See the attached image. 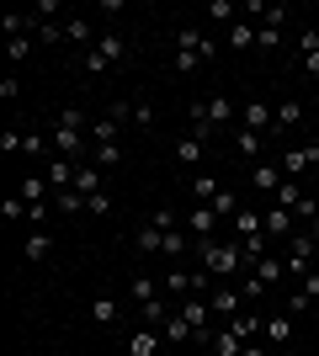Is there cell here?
Masks as SVG:
<instances>
[{"label":"cell","mask_w":319,"mask_h":356,"mask_svg":"<svg viewBox=\"0 0 319 356\" xmlns=\"http://www.w3.org/2000/svg\"><path fill=\"white\" fill-rule=\"evenodd\" d=\"M197 255H202V271H208L213 282H229L234 271H245V250H240V239H202Z\"/></svg>","instance_id":"1"},{"label":"cell","mask_w":319,"mask_h":356,"mask_svg":"<svg viewBox=\"0 0 319 356\" xmlns=\"http://www.w3.org/2000/svg\"><path fill=\"white\" fill-rule=\"evenodd\" d=\"M122 54H128V38H122V32H101V38H96V48H91L80 64H85V74H101V70H112Z\"/></svg>","instance_id":"2"},{"label":"cell","mask_w":319,"mask_h":356,"mask_svg":"<svg viewBox=\"0 0 319 356\" xmlns=\"http://www.w3.org/2000/svg\"><path fill=\"white\" fill-rule=\"evenodd\" d=\"M208 309H213V319H224V325H229V319L245 309V293H240V287H229V282H213L208 287Z\"/></svg>","instance_id":"3"},{"label":"cell","mask_w":319,"mask_h":356,"mask_svg":"<svg viewBox=\"0 0 319 356\" xmlns=\"http://www.w3.org/2000/svg\"><path fill=\"white\" fill-rule=\"evenodd\" d=\"M277 165H282V176H288V181L309 176V170H319V144H293Z\"/></svg>","instance_id":"4"},{"label":"cell","mask_w":319,"mask_h":356,"mask_svg":"<svg viewBox=\"0 0 319 356\" xmlns=\"http://www.w3.org/2000/svg\"><path fill=\"white\" fill-rule=\"evenodd\" d=\"M282 181H288V176H282V165H277V160H256V165H250V186H256V192L277 197V192H282Z\"/></svg>","instance_id":"5"},{"label":"cell","mask_w":319,"mask_h":356,"mask_svg":"<svg viewBox=\"0 0 319 356\" xmlns=\"http://www.w3.org/2000/svg\"><path fill=\"white\" fill-rule=\"evenodd\" d=\"M186 229H192V239L202 245V239H218V229H224V223H218V213H213L208 202H197V208L186 213Z\"/></svg>","instance_id":"6"},{"label":"cell","mask_w":319,"mask_h":356,"mask_svg":"<svg viewBox=\"0 0 319 356\" xmlns=\"http://www.w3.org/2000/svg\"><path fill=\"white\" fill-rule=\"evenodd\" d=\"M176 48H192L197 59H218V43H213V38H208L202 27H192V22H186V27L176 32Z\"/></svg>","instance_id":"7"},{"label":"cell","mask_w":319,"mask_h":356,"mask_svg":"<svg viewBox=\"0 0 319 356\" xmlns=\"http://www.w3.org/2000/svg\"><path fill=\"white\" fill-rule=\"evenodd\" d=\"M75 170H80L75 160H64V154H48V186H54V192H69V186H75Z\"/></svg>","instance_id":"8"},{"label":"cell","mask_w":319,"mask_h":356,"mask_svg":"<svg viewBox=\"0 0 319 356\" xmlns=\"http://www.w3.org/2000/svg\"><path fill=\"white\" fill-rule=\"evenodd\" d=\"M160 335H165V341H176V346H197V325H192L186 314H170L165 325H160Z\"/></svg>","instance_id":"9"},{"label":"cell","mask_w":319,"mask_h":356,"mask_svg":"<svg viewBox=\"0 0 319 356\" xmlns=\"http://www.w3.org/2000/svg\"><path fill=\"white\" fill-rule=\"evenodd\" d=\"M266 346H288L293 341V314H266Z\"/></svg>","instance_id":"10"},{"label":"cell","mask_w":319,"mask_h":356,"mask_svg":"<svg viewBox=\"0 0 319 356\" xmlns=\"http://www.w3.org/2000/svg\"><path fill=\"white\" fill-rule=\"evenodd\" d=\"M22 255H27V261H48V255H54V234H48V229H32V234L22 239Z\"/></svg>","instance_id":"11"},{"label":"cell","mask_w":319,"mask_h":356,"mask_svg":"<svg viewBox=\"0 0 319 356\" xmlns=\"http://www.w3.org/2000/svg\"><path fill=\"white\" fill-rule=\"evenodd\" d=\"M261 229H266V234H298V229H293V208H266V218H261Z\"/></svg>","instance_id":"12"},{"label":"cell","mask_w":319,"mask_h":356,"mask_svg":"<svg viewBox=\"0 0 319 356\" xmlns=\"http://www.w3.org/2000/svg\"><path fill=\"white\" fill-rule=\"evenodd\" d=\"M245 128H250V134H266V128H272V102H245Z\"/></svg>","instance_id":"13"},{"label":"cell","mask_w":319,"mask_h":356,"mask_svg":"<svg viewBox=\"0 0 319 356\" xmlns=\"http://www.w3.org/2000/svg\"><path fill=\"white\" fill-rule=\"evenodd\" d=\"M165 319H170V303H165V298H149V303H138V325L160 330Z\"/></svg>","instance_id":"14"},{"label":"cell","mask_w":319,"mask_h":356,"mask_svg":"<svg viewBox=\"0 0 319 356\" xmlns=\"http://www.w3.org/2000/svg\"><path fill=\"white\" fill-rule=\"evenodd\" d=\"M298 122H304V106L298 102H277L272 106V128L277 134H282V128H298Z\"/></svg>","instance_id":"15"},{"label":"cell","mask_w":319,"mask_h":356,"mask_svg":"<svg viewBox=\"0 0 319 356\" xmlns=\"http://www.w3.org/2000/svg\"><path fill=\"white\" fill-rule=\"evenodd\" d=\"M208 208H213V213H218V223H224V229H229V223H234V218H240V197H234V192H229V186H224V192H218V197H213V202H208Z\"/></svg>","instance_id":"16"},{"label":"cell","mask_w":319,"mask_h":356,"mask_svg":"<svg viewBox=\"0 0 319 356\" xmlns=\"http://www.w3.org/2000/svg\"><path fill=\"white\" fill-rule=\"evenodd\" d=\"M293 255L309 261V266L319 261V234H314V229H298V234H293Z\"/></svg>","instance_id":"17"},{"label":"cell","mask_w":319,"mask_h":356,"mask_svg":"<svg viewBox=\"0 0 319 356\" xmlns=\"http://www.w3.org/2000/svg\"><path fill=\"white\" fill-rule=\"evenodd\" d=\"M154 351H160V330H149V325L133 330V341H128V356H154Z\"/></svg>","instance_id":"18"},{"label":"cell","mask_w":319,"mask_h":356,"mask_svg":"<svg viewBox=\"0 0 319 356\" xmlns=\"http://www.w3.org/2000/svg\"><path fill=\"white\" fill-rule=\"evenodd\" d=\"M186 250H192V234H181V229H170V234H165V245H160V255H170L176 266L186 261Z\"/></svg>","instance_id":"19"},{"label":"cell","mask_w":319,"mask_h":356,"mask_svg":"<svg viewBox=\"0 0 319 356\" xmlns=\"http://www.w3.org/2000/svg\"><path fill=\"white\" fill-rule=\"evenodd\" d=\"M229 234H234V239H250V234H261V213H256V208H240V218L229 223Z\"/></svg>","instance_id":"20"},{"label":"cell","mask_w":319,"mask_h":356,"mask_svg":"<svg viewBox=\"0 0 319 356\" xmlns=\"http://www.w3.org/2000/svg\"><path fill=\"white\" fill-rule=\"evenodd\" d=\"M117 128H122V122L106 118V112H101V118H91V144H117Z\"/></svg>","instance_id":"21"},{"label":"cell","mask_w":319,"mask_h":356,"mask_svg":"<svg viewBox=\"0 0 319 356\" xmlns=\"http://www.w3.org/2000/svg\"><path fill=\"white\" fill-rule=\"evenodd\" d=\"M261 325H266V319H256V314H234V319H229V330H234V335H240L245 346H250V341L261 335Z\"/></svg>","instance_id":"22"},{"label":"cell","mask_w":319,"mask_h":356,"mask_svg":"<svg viewBox=\"0 0 319 356\" xmlns=\"http://www.w3.org/2000/svg\"><path fill=\"white\" fill-rule=\"evenodd\" d=\"M229 118H234V102H224V96H208V128H229Z\"/></svg>","instance_id":"23"},{"label":"cell","mask_w":319,"mask_h":356,"mask_svg":"<svg viewBox=\"0 0 319 356\" xmlns=\"http://www.w3.org/2000/svg\"><path fill=\"white\" fill-rule=\"evenodd\" d=\"M245 351V341H240V335H234V330H218V335H213V356H240Z\"/></svg>","instance_id":"24"},{"label":"cell","mask_w":319,"mask_h":356,"mask_svg":"<svg viewBox=\"0 0 319 356\" xmlns=\"http://www.w3.org/2000/svg\"><path fill=\"white\" fill-rule=\"evenodd\" d=\"M218 192H224V186H218V176H208V170H197V176H192V197H197V202H213Z\"/></svg>","instance_id":"25"},{"label":"cell","mask_w":319,"mask_h":356,"mask_svg":"<svg viewBox=\"0 0 319 356\" xmlns=\"http://www.w3.org/2000/svg\"><path fill=\"white\" fill-rule=\"evenodd\" d=\"M234 149H240L245 160L256 165V160H261V134H250V128H240V134H234Z\"/></svg>","instance_id":"26"},{"label":"cell","mask_w":319,"mask_h":356,"mask_svg":"<svg viewBox=\"0 0 319 356\" xmlns=\"http://www.w3.org/2000/svg\"><path fill=\"white\" fill-rule=\"evenodd\" d=\"M160 245H165V229H138V255H160Z\"/></svg>","instance_id":"27"},{"label":"cell","mask_w":319,"mask_h":356,"mask_svg":"<svg viewBox=\"0 0 319 356\" xmlns=\"http://www.w3.org/2000/svg\"><path fill=\"white\" fill-rule=\"evenodd\" d=\"M43 48H59L64 43V22H38V32H32Z\"/></svg>","instance_id":"28"},{"label":"cell","mask_w":319,"mask_h":356,"mask_svg":"<svg viewBox=\"0 0 319 356\" xmlns=\"http://www.w3.org/2000/svg\"><path fill=\"white\" fill-rule=\"evenodd\" d=\"M75 192H80V197H96V192H101V181H96V165H80V170H75Z\"/></svg>","instance_id":"29"},{"label":"cell","mask_w":319,"mask_h":356,"mask_svg":"<svg viewBox=\"0 0 319 356\" xmlns=\"http://www.w3.org/2000/svg\"><path fill=\"white\" fill-rule=\"evenodd\" d=\"M64 43H91V22H85V16H69V22H64Z\"/></svg>","instance_id":"30"},{"label":"cell","mask_w":319,"mask_h":356,"mask_svg":"<svg viewBox=\"0 0 319 356\" xmlns=\"http://www.w3.org/2000/svg\"><path fill=\"white\" fill-rule=\"evenodd\" d=\"M250 43H256V27H250V22L240 16V22L229 27V48H250Z\"/></svg>","instance_id":"31"},{"label":"cell","mask_w":319,"mask_h":356,"mask_svg":"<svg viewBox=\"0 0 319 356\" xmlns=\"http://www.w3.org/2000/svg\"><path fill=\"white\" fill-rule=\"evenodd\" d=\"M128 293H133V303H149V298H160V287H154L149 277H144V271H138L133 282H128Z\"/></svg>","instance_id":"32"},{"label":"cell","mask_w":319,"mask_h":356,"mask_svg":"<svg viewBox=\"0 0 319 356\" xmlns=\"http://www.w3.org/2000/svg\"><path fill=\"white\" fill-rule=\"evenodd\" d=\"M16 192L27 197V202H43V192H48V176H27L22 186H16Z\"/></svg>","instance_id":"33"},{"label":"cell","mask_w":319,"mask_h":356,"mask_svg":"<svg viewBox=\"0 0 319 356\" xmlns=\"http://www.w3.org/2000/svg\"><path fill=\"white\" fill-rule=\"evenodd\" d=\"M54 202H59V213H80L85 202H91V197H80L75 186H69V192H54Z\"/></svg>","instance_id":"34"},{"label":"cell","mask_w":319,"mask_h":356,"mask_svg":"<svg viewBox=\"0 0 319 356\" xmlns=\"http://www.w3.org/2000/svg\"><path fill=\"white\" fill-rule=\"evenodd\" d=\"M176 160H181V165H202V138H186V144H176Z\"/></svg>","instance_id":"35"},{"label":"cell","mask_w":319,"mask_h":356,"mask_svg":"<svg viewBox=\"0 0 319 356\" xmlns=\"http://www.w3.org/2000/svg\"><path fill=\"white\" fill-rule=\"evenodd\" d=\"M298 197H304V186H298V181H282V192H277V208H298Z\"/></svg>","instance_id":"36"},{"label":"cell","mask_w":319,"mask_h":356,"mask_svg":"<svg viewBox=\"0 0 319 356\" xmlns=\"http://www.w3.org/2000/svg\"><path fill=\"white\" fill-rule=\"evenodd\" d=\"M288 6H261V27H282V22H288Z\"/></svg>","instance_id":"37"},{"label":"cell","mask_w":319,"mask_h":356,"mask_svg":"<svg viewBox=\"0 0 319 356\" xmlns=\"http://www.w3.org/2000/svg\"><path fill=\"white\" fill-rule=\"evenodd\" d=\"M256 43L272 54V48H282V27H256Z\"/></svg>","instance_id":"38"},{"label":"cell","mask_w":319,"mask_h":356,"mask_svg":"<svg viewBox=\"0 0 319 356\" xmlns=\"http://www.w3.org/2000/svg\"><path fill=\"white\" fill-rule=\"evenodd\" d=\"M96 325H112V319H117V303H112V298H96Z\"/></svg>","instance_id":"39"},{"label":"cell","mask_w":319,"mask_h":356,"mask_svg":"<svg viewBox=\"0 0 319 356\" xmlns=\"http://www.w3.org/2000/svg\"><path fill=\"white\" fill-rule=\"evenodd\" d=\"M197 54H192V48H176V74H192V70H197Z\"/></svg>","instance_id":"40"},{"label":"cell","mask_w":319,"mask_h":356,"mask_svg":"<svg viewBox=\"0 0 319 356\" xmlns=\"http://www.w3.org/2000/svg\"><path fill=\"white\" fill-rule=\"evenodd\" d=\"M240 293H245V303H256V298L266 293V282H261L256 271H250V277H245V282H240Z\"/></svg>","instance_id":"41"},{"label":"cell","mask_w":319,"mask_h":356,"mask_svg":"<svg viewBox=\"0 0 319 356\" xmlns=\"http://www.w3.org/2000/svg\"><path fill=\"white\" fill-rule=\"evenodd\" d=\"M22 144H27V134H16V128L0 134V149H6V154H22Z\"/></svg>","instance_id":"42"},{"label":"cell","mask_w":319,"mask_h":356,"mask_svg":"<svg viewBox=\"0 0 319 356\" xmlns=\"http://www.w3.org/2000/svg\"><path fill=\"white\" fill-rule=\"evenodd\" d=\"M117 160H122L117 144H96V165H117Z\"/></svg>","instance_id":"43"},{"label":"cell","mask_w":319,"mask_h":356,"mask_svg":"<svg viewBox=\"0 0 319 356\" xmlns=\"http://www.w3.org/2000/svg\"><path fill=\"white\" fill-rule=\"evenodd\" d=\"M32 16H38V22H54V16H59V0H38V6H32Z\"/></svg>","instance_id":"44"},{"label":"cell","mask_w":319,"mask_h":356,"mask_svg":"<svg viewBox=\"0 0 319 356\" xmlns=\"http://www.w3.org/2000/svg\"><path fill=\"white\" fill-rule=\"evenodd\" d=\"M16 96H22V80H16V74H6V80H0V102H16Z\"/></svg>","instance_id":"45"},{"label":"cell","mask_w":319,"mask_h":356,"mask_svg":"<svg viewBox=\"0 0 319 356\" xmlns=\"http://www.w3.org/2000/svg\"><path fill=\"white\" fill-rule=\"evenodd\" d=\"M6 48H11V59H27L32 48H38V38H16V43H6Z\"/></svg>","instance_id":"46"},{"label":"cell","mask_w":319,"mask_h":356,"mask_svg":"<svg viewBox=\"0 0 319 356\" xmlns=\"http://www.w3.org/2000/svg\"><path fill=\"white\" fill-rule=\"evenodd\" d=\"M304 309H314V298H309V293H304V287H298V293H293V298H288V314H304Z\"/></svg>","instance_id":"47"},{"label":"cell","mask_w":319,"mask_h":356,"mask_svg":"<svg viewBox=\"0 0 319 356\" xmlns=\"http://www.w3.org/2000/svg\"><path fill=\"white\" fill-rule=\"evenodd\" d=\"M133 122H138V128H154V106L138 102V106H133Z\"/></svg>","instance_id":"48"},{"label":"cell","mask_w":319,"mask_h":356,"mask_svg":"<svg viewBox=\"0 0 319 356\" xmlns=\"http://www.w3.org/2000/svg\"><path fill=\"white\" fill-rule=\"evenodd\" d=\"M85 208H91V213H96V218H101V213H112V197H106V192H96V197H91V202H85Z\"/></svg>","instance_id":"49"},{"label":"cell","mask_w":319,"mask_h":356,"mask_svg":"<svg viewBox=\"0 0 319 356\" xmlns=\"http://www.w3.org/2000/svg\"><path fill=\"white\" fill-rule=\"evenodd\" d=\"M149 223H154V229H165V234H170V229H176V213H170V208H160V213H154Z\"/></svg>","instance_id":"50"},{"label":"cell","mask_w":319,"mask_h":356,"mask_svg":"<svg viewBox=\"0 0 319 356\" xmlns=\"http://www.w3.org/2000/svg\"><path fill=\"white\" fill-rule=\"evenodd\" d=\"M298 48H304V54H314V48H319V27H309L304 38H298Z\"/></svg>","instance_id":"51"},{"label":"cell","mask_w":319,"mask_h":356,"mask_svg":"<svg viewBox=\"0 0 319 356\" xmlns=\"http://www.w3.org/2000/svg\"><path fill=\"white\" fill-rule=\"evenodd\" d=\"M304 70H309V74L319 80V48H314V54H304Z\"/></svg>","instance_id":"52"},{"label":"cell","mask_w":319,"mask_h":356,"mask_svg":"<svg viewBox=\"0 0 319 356\" xmlns=\"http://www.w3.org/2000/svg\"><path fill=\"white\" fill-rule=\"evenodd\" d=\"M240 356H266V346H256V341H250V346H245Z\"/></svg>","instance_id":"53"},{"label":"cell","mask_w":319,"mask_h":356,"mask_svg":"<svg viewBox=\"0 0 319 356\" xmlns=\"http://www.w3.org/2000/svg\"><path fill=\"white\" fill-rule=\"evenodd\" d=\"M192 356H213V351H208V346H197V351H192Z\"/></svg>","instance_id":"54"},{"label":"cell","mask_w":319,"mask_h":356,"mask_svg":"<svg viewBox=\"0 0 319 356\" xmlns=\"http://www.w3.org/2000/svg\"><path fill=\"white\" fill-rule=\"evenodd\" d=\"M314 335H319V314H314Z\"/></svg>","instance_id":"55"},{"label":"cell","mask_w":319,"mask_h":356,"mask_svg":"<svg viewBox=\"0 0 319 356\" xmlns=\"http://www.w3.org/2000/svg\"><path fill=\"white\" fill-rule=\"evenodd\" d=\"M314 234H319V223H314Z\"/></svg>","instance_id":"56"},{"label":"cell","mask_w":319,"mask_h":356,"mask_svg":"<svg viewBox=\"0 0 319 356\" xmlns=\"http://www.w3.org/2000/svg\"><path fill=\"white\" fill-rule=\"evenodd\" d=\"M314 176H319V170H314Z\"/></svg>","instance_id":"57"}]
</instances>
